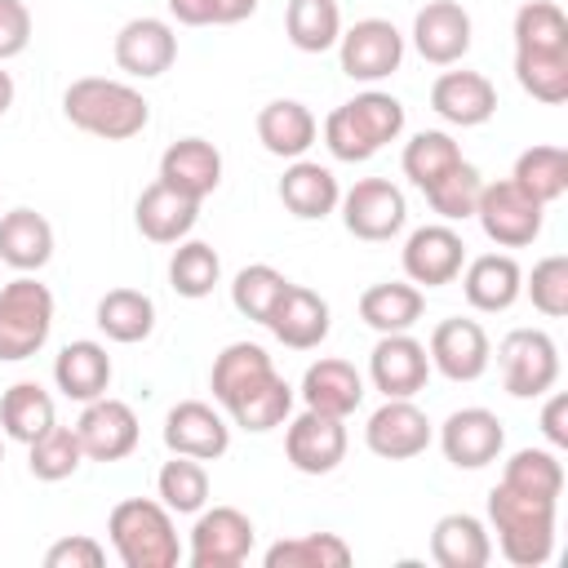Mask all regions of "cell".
<instances>
[{
	"mask_svg": "<svg viewBox=\"0 0 568 568\" xmlns=\"http://www.w3.org/2000/svg\"><path fill=\"white\" fill-rule=\"evenodd\" d=\"M62 115L102 142H129L151 124V102L124 84V80H106V75H80L67 84L62 93Z\"/></svg>",
	"mask_w": 568,
	"mask_h": 568,
	"instance_id": "6da1fadb",
	"label": "cell"
},
{
	"mask_svg": "<svg viewBox=\"0 0 568 568\" xmlns=\"http://www.w3.org/2000/svg\"><path fill=\"white\" fill-rule=\"evenodd\" d=\"M555 497H532L497 479L488 493V528L497 532V550L515 568H541L555 555Z\"/></svg>",
	"mask_w": 568,
	"mask_h": 568,
	"instance_id": "7a4b0ae2",
	"label": "cell"
},
{
	"mask_svg": "<svg viewBox=\"0 0 568 568\" xmlns=\"http://www.w3.org/2000/svg\"><path fill=\"white\" fill-rule=\"evenodd\" d=\"M404 120L408 115H404V102L395 93L364 89V93H355L351 102H342L324 115V146L342 164H364L386 142H395L404 133Z\"/></svg>",
	"mask_w": 568,
	"mask_h": 568,
	"instance_id": "3957f363",
	"label": "cell"
},
{
	"mask_svg": "<svg viewBox=\"0 0 568 568\" xmlns=\"http://www.w3.org/2000/svg\"><path fill=\"white\" fill-rule=\"evenodd\" d=\"M106 537L124 568H178L182 559L173 510L151 497H124L106 519Z\"/></svg>",
	"mask_w": 568,
	"mask_h": 568,
	"instance_id": "277c9868",
	"label": "cell"
},
{
	"mask_svg": "<svg viewBox=\"0 0 568 568\" xmlns=\"http://www.w3.org/2000/svg\"><path fill=\"white\" fill-rule=\"evenodd\" d=\"M53 333V293L36 275H18L0 288V364L31 359Z\"/></svg>",
	"mask_w": 568,
	"mask_h": 568,
	"instance_id": "5b68a950",
	"label": "cell"
},
{
	"mask_svg": "<svg viewBox=\"0 0 568 568\" xmlns=\"http://www.w3.org/2000/svg\"><path fill=\"white\" fill-rule=\"evenodd\" d=\"M501 386L515 399H537L559 382V346L546 328H510L497 342Z\"/></svg>",
	"mask_w": 568,
	"mask_h": 568,
	"instance_id": "8992f818",
	"label": "cell"
},
{
	"mask_svg": "<svg viewBox=\"0 0 568 568\" xmlns=\"http://www.w3.org/2000/svg\"><path fill=\"white\" fill-rule=\"evenodd\" d=\"M475 217H479L484 235L497 248H524V244H532L541 235L546 204H537L528 191H519L510 178H501V182H484Z\"/></svg>",
	"mask_w": 568,
	"mask_h": 568,
	"instance_id": "52a82bcc",
	"label": "cell"
},
{
	"mask_svg": "<svg viewBox=\"0 0 568 568\" xmlns=\"http://www.w3.org/2000/svg\"><path fill=\"white\" fill-rule=\"evenodd\" d=\"M337 209H342V226L355 240H368V244L395 240L404 231V222H408L404 191L390 178H359L351 191H342Z\"/></svg>",
	"mask_w": 568,
	"mask_h": 568,
	"instance_id": "ba28073f",
	"label": "cell"
},
{
	"mask_svg": "<svg viewBox=\"0 0 568 568\" xmlns=\"http://www.w3.org/2000/svg\"><path fill=\"white\" fill-rule=\"evenodd\" d=\"M337 62L351 80L359 84H377L386 75L399 71L404 62V36L390 18H359L355 27H346L337 36Z\"/></svg>",
	"mask_w": 568,
	"mask_h": 568,
	"instance_id": "9c48e42d",
	"label": "cell"
},
{
	"mask_svg": "<svg viewBox=\"0 0 568 568\" xmlns=\"http://www.w3.org/2000/svg\"><path fill=\"white\" fill-rule=\"evenodd\" d=\"M253 537H257L253 519L235 506L195 510L186 559H191V568H240L253 555Z\"/></svg>",
	"mask_w": 568,
	"mask_h": 568,
	"instance_id": "30bf717a",
	"label": "cell"
},
{
	"mask_svg": "<svg viewBox=\"0 0 568 568\" xmlns=\"http://www.w3.org/2000/svg\"><path fill=\"white\" fill-rule=\"evenodd\" d=\"M284 457L297 475H333L346 462V417L302 408L284 430Z\"/></svg>",
	"mask_w": 568,
	"mask_h": 568,
	"instance_id": "8fae6325",
	"label": "cell"
},
{
	"mask_svg": "<svg viewBox=\"0 0 568 568\" xmlns=\"http://www.w3.org/2000/svg\"><path fill=\"white\" fill-rule=\"evenodd\" d=\"M426 355H430V373H444L448 382H479L493 364V342L479 320L453 315L430 328Z\"/></svg>",
	"mask_w": 568,
	"mask_h": 568,
	"instance_id": "7c38bea8",
	"label": "cell"
},
{
	"mask_svg": "<svg viewBox=\"0 0 568 568\" xmlns=\"http://www.w3.org/2000/svg\"><path fill=\"white\" fill-rule=\"evenodd\" d=\"M439 448H444V457H448L457 470H484V466H493V462L501 457V448H506V426H501V417H497L493 408L470 404V408H457V413L444 417V426H439Z\"/></svg>",
	"mask_w": 568,
	"mask_h": 568,
	"instance_id": "4fadbf2b",
	"label": "cell"
},
{
	"mask_svg": "<svg viewBox=\"0 0 568 568\" xmlns=\"http://www.w3.org/2000/svg\"><path fill=\"white\" fill-rule=\"evenodd\" d=\"M399 262H404L408 284H417V288H444L466 266V240L448 222H430V226H417L404 240Z\"/></svg>",
	"mask_w": 568,
	"mask_h": 568,
	"instance_id": "5bb4252c",
	"label": "cell"
},
{
	"mask_svg": "<svg viewBox=\"0 0 568 568\" xmlns=\"http://www.w3.org/2000/svg\"><path fill=\"white\" fill-rule=\"evenodd\" d=\"M368 382L386 399H413L430 382V355L413 333H382L368 351Z\"/></svg>",
	"mask_w": 568,
	"mask_h": 568,
	"instance_id": "9a60e30c",
	"label": "cell"
},
{
	"mask_svg": "<svg viewBox=\"0 0 568 568\" xmlns=\"http://www.w3.org/2000/svg\"><path fill=\"white\" fill-rule=\"evenodd\" d=\"M430 439H435V426L413 399H386L382 408L368 413V426H364V444L382 462L422 457L430 448Z\"/></svg>",
	"mask_w": 568,
	"mask_h": 568,
	"instance_id": "2e32d148",
	"label": "cell"
},
{
	"mask_svg": "<svg viewBox=\"0 0 568 568\" xmlns=\"http://www.w3.org/2000/svg\"><path fill=\"white\" fill-rule=\"evenodd\" d=\"M75 435H80L84 462H124L138 448V413L124 399L98 395L80 408Z\"/></svg>",
	"mask_w": 568,
	"mask_h": 568,
	"instance_id": "e0dca14e",
	"label": "cell"
},
{
	"mask_svg": "<svg viewBox=\"0 0 568 568\" xmlns=\"http://www.w3.org/2000/svg\"><path fill=\"white\" fill-rule=\"evenodd\" d=\"M164 448L195 462H217L231 448V422L204 399H182L164 413Z\"/></svg>",
	"mask_w": 568,
	"mask_h": 568,
	"instance_id": "ac0fdd59",
	"label": "cell"
},
{
	"mask_svg": "<svg viewBox=\"0 0 568 568\" xmlns=\"http://www.w3.org/2000/svg\"><path fill=\"white\" fill-rule=\"evenodd\" d=\"M115 67L133 80H155L178 62V36L164 18H129L115 31Z\"/></svg>",
	"mask_w": 568,
	"mask_h": 568,
	"instance_id": "d6986e66",
	"label": "cell"
},
{
	"mask_svg": "<svg viewBox=\"0 0 568 568\" xmlns=\"http://www.w3.org/2000/svg\"><path fill=\"white\" fill-rule=\"evenodd\" d=\"M413 49L430 67H457L470 53V13L457 0H426L413 18Z\"/></svg>",
	"mask_w": 568,
	"mask_h": 568,
	"instance_id": "ffe728a7",
	"label": "cell"
},
{
	"mask_svg": "<svg viewBox=\"0 0 568 568\" xmlns=\"http://www.w3.org/2000/svg\"><path fill=\"white\" fill-rule=\"evenodd\" d=\"M430 111L444 120V124H457V129H479L497 115V89L484 71H444L435 84H430Z\"/></svg>",
	"mask_w": 568,
	"mask_h": 568,
	"instance_id": "44dd1931",
	"label": "cell"
},
{
	"mask_svg": "<svg viewBox=\"0 0 568 568\" xmlns=\"http://www.w3.org/2000/svg\"><path fill=\"white\" fill-rule=\"evenodd\" d=\"M266 328H271L275 342L288 346V351H315V346L328 337L333 315H328V302H324L315 288L288 280V288L280 293V302H275Z\"/></svg>",
	"mask_w": 568,
	"mask_h": 568,
	"instance_id": "7402d4cb",
	"label": "cell"
},
{
	"mask_svg": "<svg viewBox=\"0 0 568 568\" xmlns=\"http://www.w3.org/2000/svg\"><path fill=\"white\" fill-rule=\"evenodd\" d=\"M160 182L204 204L222 186V151L209 138H178L160 155Z\"/></svg>",
	"mask_w": 568,
	"mask_h": 568,
	"instance_id": "603a6c76",
	"label": "cell"
},
{
	"mask_svg": "<svg viewBox=\"0 0 568 568\" xmlns=\"http://www.w3.org/2000/svg\"><path fill=\"white\" fill-rule=\"evenodd\" d=\"M133 222H138V231H142L151 244H178V240H186V235L195 231V222H200V200H191V195H182V191H173V186H164V182L155 178V182L138 195Z\"/></svg>",
	"mask_w": 568,
	"mask_h": 568,
	"instance_id": "cb8c5ba5",
	"label": "cell"
},
{
	"mask_svg": "<svg viewBox=\"0 0 568 568\" xmlns=\"http://www.w3.org/2000/svg\"><path fill=\"white\" fill-rule=\"evenodd\" d=\"M462 293L475 311L484 315H497V311H510L524 293V271L510 253H479L462 266Z\"/></svg>",
	"mask_w": 568,
	"mask_h": 568,
	"instance_id": "d4e9b609",
	"label": "cell"
},
{
	"mask_svg": "<svg viewBox=\"0 0 568 568\" xmlns=\"http://www.w3.org/2000/svg\"><path fill=\"white\" fill-rule=\"evenodd\" d=\"M315 138H320V124L311 106L297 98H275L257 111V142L280 160H302L315 146Z\"/></svg>",
	"mask_w": 568,
	"mask_h": 568,
	"instance_id": "484cf974",
	"label": "cell"
},
{
	"mask_svg": "<svg viewBox=\"0 0 568 568\" xmlns=\"http://www.w3.org/2000/svg\"><path fill=\"white\" fill-rule=\"evenodd\" d=\"M297 395H302V404L315 408V413L351 417V413L364 404V377H359V368L346 364V359H315V364L302 373Z\"/></svg>",
	"mask_w": 568,
	"mask_h": 568,
	"instance_id": "4316f807",
	"label": "cell"
},
{
	"mask_svg": "<svg viewBox=\"0 0 568 568\" xmlns=\"http://www.w3.org/2000/svg\"><path fill=\"white\" fill-rule=\"evenodd\" d=\"M430 559L439 568H484L493 559L488 524L479 515H466V510L439 515L430 528Z\"/></svg>",
	"mask_w": 568,
	"mask_h": 568,
	"instance_id": "83f0119b",
	"label": "cell"
},
{
	"mask_svg": "<svg viewBox=\"0 0 568 568\" xmlns=\"http://www.w3.org/2000/svg\"><path fill=\"white\" fill-rule=\"evenodd\" d=\"M337 200H342V186H337V178H333V169H324L320 160H293L288 169H284V178H280V204L293 213V217H302V222H320V217H328L333 209H337Z\"/></svg>",
	"mask_w": 568,
	"mask_h": 568,
	"instance_id": "f1b7e54d",
	"label": "cell"
},
{
	"mask_svg": "<svg viewBox=\"0 0 568 568\" xmlns=\"http://www.w3.org/2000/svg\"><path fill=\"white\" fill-rule=\"evenodd\" d=\"M53 257V226L36 209H9L0 213V262L13 266L18 275H31L49 266Z\"/></svg>",
	"mask_w": 568,
	"mask_h": 568,
	"instance_id": "f546056e",
	"label": "cell"
},
{
	"mask_svg": "<svg viewBox=\"0 0 568 568\" xmlns=\"http://www.w3.org/2000/svg\"><path fill=\"white\" fill-rule=\"evenodd\" d=\"M53 382L75 404H89V399L106 395V386H111V355H106V346L89 342V337L67 342L58 351V359H53Z\"/></svg>",
	"mask_w": 568,
	"mask_h": 568,
	"instance_id": "4dcf8cb0",
	"label": "cell"
},
{
	"mask_svg": "<svg viewBox=\"0 0 568 568\" xmlns=\"http://www.w3.org/2000/svg\"><path fill=\"white\" fill-rule=\"evenodd\" d=\"M275 373V364H271V355H266V346H257V342H231V346H222L217 355H213V368H209V390H213V399L222 404V408H231L240 395H248L257 382H266Z\"/></svg>",
	"mask_w": 568,
	"mask_h": 568,
	"instance_id": "1f68e13d",
	"label": "cell"
},
{
	"mask_svg": "<svg viewBox=\"0 0 568 568\" xmlns=\"http://www.w3.org/2000/svg\"><path fill=\"white\" fill-rule=\"evenodd\" d=\"M426 311V297L408 280H382L359 293V320L373 333H408Z\"/></svg>",
	"mask_w": 568,
	"mask_h": 568,
	"instance_id": "d6a6232c",
	"label": "cell"
},
{
	"mask_svg": "<svg viewBox=\"0 0 568 568\" xmlns=\"http://www.w3.org/2000/svg\"><path fill=\"white\" fill-rule=\"evenodd\" d=\"M93 320L111 342L133 346V342H146L155 333V302L142 288H111L98 297Z\"/></svg>",
	"mask_w": 568,
	"mask_h": 568,
	"instance_id": "836d02e7",
	"label": "cell"
},
{
	"mask_svg": "<svg viewBox=\"0 0 568 568\" xmlns=\"http://www.w3.org/2000/svg\"><path fill=\"white\" fill-rule=\"evenodd\" d=\"M53 422H58L53 395H49L40 382H13V386L0 395V430H4L9 439L31 444V439H40Z\"/></svg>",
	"mask_w": 568,
	"mask_h": 568,
	"instance_id": "e575fe53",
	"label": "cell"
},
{
	"mask_svg": "<svg viewBox=\"0 0 568 568\" xmlns=\"http://www.w3.org/2000/svg\"><path fill=\"white\" fill-rule=\"evenodd\" d=\"M284 36L302 53L337 49V36H342V9H337V0H288L284 4Z\"/></svg>",
	"mask_w": 568,
	"mask_h": 568,
	"instance_id": "d590c367",
	"label": "cell"
},
{
	"mask_svg": "<svg viewBox=\"0 0 568 568\" xmlns=\"http://www.w3.org/2000/svg\"><path fill=\"white\" fill-rule=\"evenodd\" d=\"M293 395H297V390H293L280 373H271V377L257 382L248 395H240V399L226 408V417H231L240 430H248V435H266V430H275V426L288 422Z\"/></svg>",
	"mask_w": 568,
	"mask_h": 568,
	"instance_id": "8d00e7d4",
	"label": "cell"
},
{
	"mask_svg": "<svg viewBox=\"0 0 568 568\" xmlns=\"http://www.w3.org/2000/svg\"><path fill=\"white\" fill-rule=\"evenodd\" d=\"M399 164H404V178H408L417 191H430L448 169L462 164V146H457L453 133H444V129H422V133H413V138L404 142Z\"/></svg>",
	"mask_w": 568,
	"mask_h": 568,
	"instance_id": "74e56055",
	"label": "cell"
},
{
	"mask_svg": "<svg viewBox=\"0 0 568 568\" xmlns=\"http://www.w3.org/2000/svg\"><path fill=\"white\" fill-rule=\"evenodd\" d=\"M510 182L519 191H528L537 204H555L568 191V151L555 146V142H541V146L519 151Z\"/></svg>",
	"mask_w": 568,
	"mask_h": 568,
	"instance_id": "f35d334b",
	"label": "cell"
},
{
	"mask_svg": "<svg viewBox=\"0 0 568 568\" xmlns=\"http://www.w3.org/2000/svg\"><path fill=\"white\" fill-rule=\"evenodd\" d=\"M515 80L546 106L568 102V49H515Z\"/></svg>",
	"mask_w": 568,
	"mask_h": 568,
	"instance_id": "ab89813d",
	"label": "cell"
},
{
	"mask_svg": "<svg viewBox=\"0 0 568 568\" xmlns=\"http://www.w3.org/2000/svg\"><path fill=\"white\" fill-rule=\"evenodd\" d=\"M355 555L337 532H302V537H280L266 546L262 564L266 568H346Z\"/></svg>",
	"mask_w": 568,
	"mask_h": 568,
	"instance_id": "60d3db41",
	"label": "cell"
},
{
	"mask_svg": "<svg viewBox=\"0 0 568 568\" xmlns=\"http://www.w3.org/2000/svg\"><path fill=\"white\" fill-rule=\"evenodd\" d=\"M217 280H222V257H217V248L204 244V240H191V235L178 240V248H173V257H169V284H173V293L200 302V297H209V293L217 288Z\"/></svg>",
	"mask_w": 568,
	"mask_h": 568,
	"instance_id": "b9f144b4",
	"label": "cell"
},
{
	"mask_svg": "<svg viewBox=\"0 0 568 568\" xmlns=\"http://www.w3.org/2000/svg\"><path fill=\"white\" fill-rule=\"evenodd\" d=\"M501 484L532 493V497H555L564 493V462L555 448H515L501 466Z\"/></svg>",
	"mask_w": 568,
	"mask_h": 568,
	"instance_id": "7bdbcfd3",
	"label": "cell"
},
{
	"mask_svg": "<svg viewBox=\"0 0 568 568\" xmlns=\"http://www.w3.org/2000/svg\"><path fill=\"white\" fill-rule=\"evenodd\" d=\"M155 493H160V501H164L173 515H195V510H204V506H209V470H204V462L173 453V462H164L160 475H155Z\"/></svg>",
	"mask_w": 568,
	"mask_h": 568,
	"instance_id": "ee69618b",
	"label": "cell"
},
{
	"mask_svg": "<svg viewBox=\"0 0 568 568\" xmlns=\"http://www.w3.org/2000/svg\"><path fill=\"white\" fill-rule=\"evenodd\" d=\"M80 462H84V448H80L75 426H58V422H53L40 439L27 444V466H31V475L44 479V484L71 479V475L80 470Z\"/></svg>",
	"mask_w": 568,
	"mask_h": 568,
	"instance_id": "f6af8a7d",
	"label": "cell"
},
{
	"mask_svg": "<svg viewBox=\"0 0 568 568\" xmlns=\"http://www.w3.org/2000/svg\"><path fill=\"white\" fill-rule=\"evenodd\" d=\"M284 288H288V280H284L271 262H253V266H244V271L231 280V306H235L244 320L266 324Z\"/></svg>",
	"mask_w": 568,
	"mask_h": 568,
	"instance_id": "bcb514c9",
	"label": "cell"
},
{
	"mask_svg": "<svg viewBox=\"0 0 568 568\" xmlns=\"http://www.w3.org/2000/svg\"><path fill=\"white\" fill-rule=\"evenodd\" d=\"M510 36L515 49H568V13L555 0H524Z\"/></svg>",
	"mask_w": 568,
	"mask_h": 568,
	"instance_id": "7dc6e473",
	"label": "cell"
},
{
	"mask_svg": "<svg viewBox=\"0 0 568 568\" xmlns=\"http://www.w3.org/2000/svg\"><path fill=\"white\" fill-rule=\"evenodd\" d=\"M479 191H484V178L470 160H462L457 169H448L430 191H422L430 200V209L444 217V222H466L475 217V204H479Z\"/></svg>",
	"mask_w": 568,
	"mask_h": 568,
	"instance_id": "c3c4849f",
	"label": "cell"
},
{
	"mask_svg": "<svg viewBox=\"0 0 568 568\" xmlns=\"http://www.w3.org/2000/svg\"><path fill=\"white\" fill-rule=\"evenodd\" d=\"M524 293L532 297V306L546 320H564L568 315V257L550 253L532 266V275H524Z\"/></svg>",
	"mask_w": 568,
	"mask_h": 568,
	"instance_id": "681fc988",
	"label": "cell"
},
{
	"mask_svg": "<svg viewBox=\"0 0 568 568\" xmlns=\"http://www.w3.org/2000/svg\"><path fill=\"white\" fill-rule=\"evenodd\" d=\"M106 564V546L75 532V537H62L44 550V568H102Z\"/></svg>",
	"mask_w": 568,
	"mask_h": 568,
	"instance_id": "f907efd6",
	"label": "cell"
},
{
	"mask_svg": "<svg viewBox=\"0 0 568 568\" xmlns=\"http://www.w3.org/2000/svg\"><path fill=\"white\" fill-rule=\"evenodd\" d=\"M31 44V9L27 0H0V62L27 53Z\"/></svg>",
	"mask_w": 568,
	"mask_h": 568,
	"instance_id": "816d5d0a",
	"label": "cell"
},
{
	"mask_svg": "<svg viewBox=\"0 0 568 568\" xmlns=\"http://www.w3.org/2000/svg\"><path fill=\"white\" fill-rule=\"evenodd\" d=\"M541 435L550 439V448H568V395L555 390L541 408Z\"/></svg>",
	"mask_w": 568,
	"mask_h": 568,
	"instance_id": "f5cc1de1",
	"label": "cell"
},
{
	"mask_svg": "<svg viewBox=\"0 0 568 568\" xmlns=\"http://www.w3.org/2000/svg\"><path fill=\"white\" fill-rule=\"evenodd\" d=\"M182 27H217V0H164Z\"/></svg>",
	"mask_w": 568,
	"mask_h": 568,
	"instance_id": "db71d44e",
	"label": "cell"
},
{
	"mask_svg": "<svg viewBox=\"0 0 568 568\" xmlns=\"http://www.w3.org/2000/svg\"><path fill=\"white\" fill-rule=\"evenodd\" d=\"M257 13V0H217V27H235Z\"/></svg>",
	"mask_w": 568,
	"mask_h": 568,
	"instance_id": "11a10c76",
	"label": "cell"
},
{
	"mask_svg": "<svg viewBox=\"0 0 568 568\" xmlns=\"http://www.w3.org/2000/svg\"><path fill=\"white\" fill-rule=\"evenodd\" d=\"M13 93H18V89H13V75H9V71H4V62H0V115L13 106Z\"/></svg>",
	"mask_w": 568,
	"mask_h": 568,
	"instance_id": "9f6ffc18",
	"label": "cell"
},
{
	"mask_svg": "<svg viewBox=\"0 0 568 568\" xmlns=\"http://www.w3.org/2000/svg\"><path fill=\"white\" fill-rule=\"evenodd\" d=\"M0 462H4V439H0Z\"/></svg>",
	"mask_w": 568,
	"mask_h": 568,
	"instance_id": "6f0895ef",
	"label": "cell"
}]
</instances>
